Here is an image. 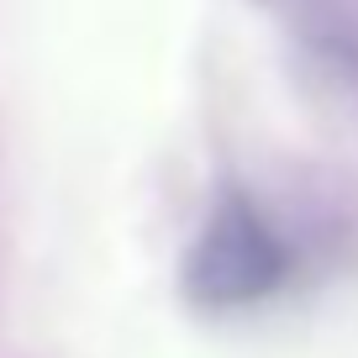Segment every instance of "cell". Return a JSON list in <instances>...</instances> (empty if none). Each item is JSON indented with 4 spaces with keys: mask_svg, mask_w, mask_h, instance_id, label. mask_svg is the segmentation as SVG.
Masks as SVG:
<instances>
[{
    "mask_svg": "<svg viewBox=\"0 0 358 358\" xmlns=\"http://www.w3.org/2000/svg\"><path fill=\"white\" fill-rule=\"evenodd\" d=\"M295 274V248L248 195H227L195 237L185 290L201 311H248L280 295Z\"/></svg>",
    "mask_w": 358,
    "mask_h": 358,
    "instance_id": "obj_1",
    "label": "cell"
}]
</instances>
